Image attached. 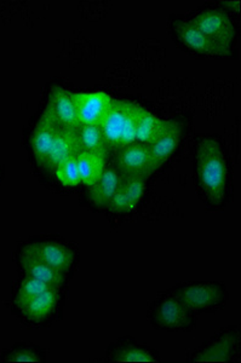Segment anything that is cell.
Returning a JSON list of instances; mask_svg holds the SVG:
<instances>
[{"instance_id":"1","label":"cell","mask_w":241,"mask_h":363,"mask_svg":"<svg viewBox=\"0 0 241 363\" xmlns=\"http://www.w3.org/2000/svg\"><path fill=\"white\" fill-rule=\"evenodd\" d=\"M196 179L200 191L212 206L220 207L229 194V166L220 140L203 137L196 152Z\"/></svg>"},{"instance_id":"2","label":"cell","mask_w":241,"mask_h":363,"mask_svg":"<svg viewBox=\"0 0 241 363\" xmlns=\"http://www.w3.org/2000/svg\"><path fill=\"white\" fill-rule=\"evenodd\" d=\"M147 318L155 330L165 332H191L198 323V315L171 291L150 303Z\"/></svg>"},{"instance_id":"3","label":"cell","mask_w":241,"mask_h":363,"mask_svg":"<svg viewBox=\"0 0 241 363\" xmlns=\"http://www.w3.org/2000/svg\"><path fill=\"white\" fill-rule=\"evenodd\" d=\"M170 291L196 315L216 314L229 301L228 289L220 281H188Z\"/></svg>"},{"instance_id":"4","label":"cell","mask_w":241,"mask_h":363,"mask_svg":"<svg viewBox=\"0 0 241 363\" xmlns=\"http://www.w3.org/2000/svg\"><path fill=\"white\" fill-rule=\"evenodd\" d=\"M191 363H239L241 361V330L228 326L218 330L187 357Z\"/></svg>"},{"instance_id":"5","label":"cell","mask_w":241,"mask_h":363,"mask_svg":"<svg viewBox=\"0 0 241 363\" xmlns=\"http://www.w3.org/2000/svg\"><path fill=\"white\" fill-rule=\"evenodd\" d=\"M189 22L217 45L232 51L237 32L233 21L225 11L208 9L196 15Z\"/></svg>"},{"instance_id":"6","label":"cell","mask_w":241,"mask_h":363,"mask_svg":"<svg viewBox=\"0 0 241 363\" xmlns=\"http://www.w3.org/2000/svg\"><path fill=\"white\" fill-rule=\"evenodd\" d=\"M63 289H50L21 306H15L18 316L28 325L43 326L57 318L62 306Z\"/></svg>"},{"instance_id":"7","label":"cell","mask_w":241,"mask_h":363,"mask_svg":"<svg viewBox=\"0 0 241 363\" xmlns=\"http://www.w3.org/2000/svg\"><path fill=\"white\" fill-rule=\"evenodd\" d=\"M22 251L30 253V256L42 260L43 263L68 277L77 263V252L74 248L54 240L34 241L23 246Z\"/></svg>"},{"instance_id":"8","label":"cell","mask_w":241,"mask_h":363,"mask_svg":"<svg viewBox=\"0 0 241 363\" xmlns=\"http://www.w3.org/2000/svg\"><path fill=\"white\" fill-rule=\"evenodd\" d=\"M174 33L179 44L193 54L206 57H227L232 55V51L217 45L189 21H176L174 23Z\"/></svg>"},{"instance_id":"9","label":"cell","mask_w":241,"mask_h":363,"mask_svg":"<svg viewBox=\"0 0 241 363\" xmlns=\"http://www.w3.org/2000/svg\"><path fill=\"white\" fill-rule=\"evenodd\" d=\"M117 171L123 176H133L148 179L150 174L155 172L150 152L146 145L135 142L117 150Z\"/></svg>"},{"instance_id":"10","label":"cell","mask_w":241,"mask_h":363,"mask_svg":"<svg viewBox=\"0 0 241 363\" xmlns=\"http://www.w3.org/2000/svg\"><path fill=\"white\" fill-rule=\"evenodd\" d=\"M44 112L54 120L55 124L59 128L75 130L79 128L74 94L65 90L62 87L55 86L51 90Z\"/></svg>"},{"instance_id":"11","label":"cell","mask_w":241,"mask_h":363,"mask_svg":"<svg viewBox=\"0 0 241 363\" xmlns=\"http://www.w3.org/2000/svg\"><path fill=\"white\" fill-rule=\"evenodd\" d=\"M109 362L158 363L160 356L158 351L147 344L135 339L124 337L112 342L107 349Z\"/></svg>"},{"instance_id":"12","label":"cell","mask_w":241,"mask_h":363,"mask_svg":"<svg viewBox=\"0 0 241 363\" xmlns=\"http://www.w3.org/2000/svg\"><path fill=\"white\" fill-rule=\"evenodd\" d=\"M133 104V102L113 99L108 112L101 121V130L109 152H117L120 149L125 125Z\"/></svg>"},{"instance_id":"13","label":"cell","mask_w":241,"mask_h":363,"mask_svg":"<svg viewBox=\"0 0 241 363\" xmlns=\"http://www.w3.org/2000/svg\"><path fill=\"white\" fill-rule=\"evenodd\" d=\"M146 178L123 176L120 186L109 201L107 210L124 215L138 208L146 191Z\"/></svg>"},{"instance_id":"14","label":"cell","mask_w":241,"mask_h":363,"mask_svg":"<svg viewBox=\"0 0 241 363\" xmlns=\"http://www.w3.org/2000/svg\"><path fill=\"white\" fill-rule=\"evenodd\" d=\"M181 136H182L181 124L175 120H167L162 131L153 140H150V143L146 145L155 171L160 166L164 165L169 160V157L175 153L181 142Z\"/></svg>"},{"instance_id":"15","label":"cell","mask_w":241,"mask_h":363,"mask_svg":"<svg viewBox=\"0 0 241 363\" xmlns=\"http://www.w3.org/2000/svg\"><path fill=\"white\" fill-rule=\"evenodd\" d=\"M80 125H100L108 112L113 99L103 91L74 94Z\"/></svg>"},{"instance_id":"16","label":"cell","mask_w":241,"mask_h":363,"mask_svg":"<svg viewBox=\"0 0 241 363\" xmlns=\"http://www.w3.org/2000/svg\"><path fill=\"white\" fill-rule=\"evenodd\" d=\"M57 131H59V126L55 124L54 120L51 119L50 116L45 112H43L30 137V147H32L34 159L40 167L45 166Z\"/></svg>"},{"instance_id":"17","label":"cell","mask_w":241,"mask_h":363,"mask_svg":"<svg viewBox=\"0 0 241 363\" xmlns=\"http://www.w3.org/2000/svg\"><path fill=\"white\" fill-rule=\"evenodd\" d=\"M77 131L78 128H59L44 169L54 171L55 167L63 161L79 155L80 149Z\"/></svg>"},{"instance_id":"18","label":"cell","mask_w":241,"mask_h":363,"mask_svg":"<svg viewBox=\"0 0 241 363\" xmlns=\"http://www.w3.org/2000/svg\"><path fill=\"white\" fill-rule=\"evenodd\" d=\"M18 262H20L22 270L25 272V277H33V279L43 281L47 285L54 286L57 289H63L66 287L67 281L69 279L68 275L55 270L49 265H46L45 263H43L42 260L30 256V253L21 250Z\"/></svg>"},{"instance_id":"19","label":"cell","mask_w":241,"mask_h":363,"mask_svg":"<svg viewBox=\"0 0 241 363\" xmlns=\"http://www.w3.org/2000/svg\"><path fill=\"white\" fill-rule=\"evenodd\" d=\"M123 174L116 169H104L100 178L90 186L89 200L94 206L107 208L113 195L120 186Z\"/></svg>"},{"instance_id":"20","label":"cell","mask_w":241,"mask_h":363,"mask_svg":"<svg viewBox=\"0 0 241 363\" xmlns=\"http://www.w3.org/2000/svg\"><path fill=\"white\" fill-rule=\"evenodd\" d=\"M77 133L80 153L95 154L106 159L109 150L100 125H80Z\"/></svg>"},{"instance_id":"21","label":"cell","mask_w":241,"mask_h":363,"mask_svg":"<svg viewBox=\"0 0 241 363\" xmlns=\"http://www.w3.org/2000/svg\"><path fill=\"white\" fill-rule=\"evenodd\" d=\"M104 159L95 154L80 153L77 157L80 183L85 186H92L104 171Z\"/></svg>"},{"instance_id":"22","label":"cell","mask_w":241,"mask_h":363,"mask_svg":"<svg viewBox=\"0 0 241 363\" xmlns=\"http://www.w3.org/2000/svg\"><path fill=\"white\" fill-rule=\"evenodd\" d=\"M165 121L167 120L160 119L142 108L141 113L138 116V128H136V142L142 145H148L150 140H153L162 131Z\"/></svg>"},{"instance_id":"23","label":"cell","mask_w":241,"mask_h":363,"mask_svg":"<svg viewBox=\"0 0 241 363\" xmlns=\"http://www.w3.org/2000/svg\"><path fill=\"white\" fill-rule=\"evenodd\" d=\"M3 361L10 363H43L46 361L45 351L33 344H17L3 355Z\"/></svg>"},{"instance_id":"24","label":"cell","mask_w":241,"mask_h":363,"mask_svg":"<svg viewBox=\"0 0 241 363\" xmlns=\"http://www.w3.org/2000/svg\"><path fill=\"white\" fill-rule=\"evenodd\" d=\"M50 289H54V286L47 285L45 282L33 279V277H25V279L21 281V284L17 287L15 296H13V308L21 306L25 301H30L32 298L37 297L39 294H44Z\"/></svg>"},{"instance_id":"25","label":"cell","mask_w":241,"mask_h":363,"mask_svg":"<svg viewBox=\"0 0 241 363\" xmlns=\"http://www.w3.org/2000/svg\"><path fill=\"white\" fill-rule=\"evenodd\" d=\"M55 176L57 181L65 186H77L80 184L79 171H78V164H77V157H72L68 160H65L60 165L55 167Z\"/></svg>"}]
</instances>
